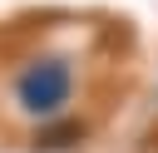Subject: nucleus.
Here are the masks:
<instances>
[{"mask_svg":"<svg viewBox=\"0 0 158 153\" xmlns=\"http://www.w3.org/2000/svg\"><path fill=\"white\" fill-rule=\"evenodd\" d=\"M69 84H74V74H69V64H64V59H35V64L15 79V99H20V109H25V114L49 118V114H59V109H64Z\"/></svg>","mask_w":158,"mask_h":153,"instance_id":"nucleus-1","label":"nucleus"}]
</instances>
